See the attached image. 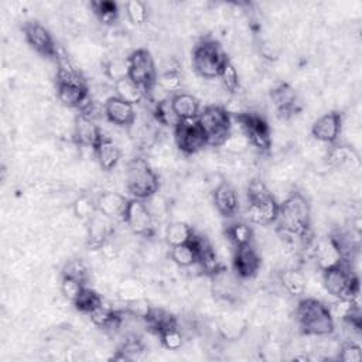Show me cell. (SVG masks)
<instances>
[{
	"instance_id": "603a6c76",
	"label": "cell",
	"mask_w": 362,
	"mask_h": 362,
	"mask_svg": "<svg viewBox=\"0 0 362 362\" xmlns=\"http://www.w3.org/2000/svg\"><path fill=\"white\" fill-rule=\"evenodd\" d=\"M95 157L102 170L110 171L119 164L122 158V150L110 137L105 136L95 148Z\"/></svg>"
},
{
	"instance_id": "1f68e13d",
	"label": "cell",
	"mask_w": 362,
	"mask_h": 362,
	"mask_svg": "<svg viewBox=\"0 0 362 362\" xmlns=\"http://www.w3.org/2000/svg\"><path fill=\"white\" fill-rule=\"evenodd\" d=\"M157 83L164 89L167 90L170 95H175L178 92H181V88H182V83H184V78L181 75L180 71L177 69H167L164 71L160 76H157Z\"/></svg>"
},
{
	"instance_id": "277c9868",
	"label": "cell",
	"mask_w": 362,
	"mask_h": 362,
	"mask_svg": "<svg viewBox=\"0 0 362 362\" xmlns=\"http://www.w3.org/2000/svg\"><path fill=\"white\" fill-rule=\"evenodd\" d=\"M322 284L327 293L338 300L355 301L359 297L358 277L354 274L346 259L322 272Z\"/></svg>"
},
{
	"instance_id": "d6986e66",
	"label": "cell",
	"mask_w": 362,
	"mask_h": 362,
	"mask_svg": "<svg viewBox=\"0 0 362 362\" xmlns=\"http://www.w3.org/2000/svg\"><path fill=\"white\" fill-rule=\"evenodd\" d=\"M214 205L218 212L225 218H232L239 208V199L236 189L226 181H221L212 192Z\"/></svg>"
},
{
	"instance_id": "f546056e",
	"label": "cell",
	"mask_w": 362,
	"mask_h": 362,
	"mask_svg": "<svg viewBox=\"0 0 362 362\" xmlns=\"http://www.w3.org/2000/svg\"><path fill=\"white\" fill-rule=\"evenodd\" d=\"M153 116L157 123H160L163 126L173 127V129L180 123V117L177 116V113L173 107L171 98L153 105Z\"/></svg>"
},
{
	"instance_id": "ac0fdd59",
	"label": "cell",
	"mask_w": 362,
	"mask_h": 362,
	"mask_svg": "<svg viewBox=\"0 0 362 362\" xmlns=\"http://www.w3.org/2000/svg\"><path fill=\"white\" fill-rule=\"evenodd\" d=\"M95 201L99 212L116 221V219H123V215L126 212L130 198L124 197L123 194L115 189H107L100 192Z\"/></svg>"
},
{
	"instance_id": "8fae6325",
	"label": "cell",
	"mask_w": 362,
	"mask_h": 362,
	"mask_svg": "<svg viewBox=\"0 0 362 362\" xmlns=\"http://www.w3.org/2000/svg\"><path fill=\"white\" fill-rule=\"evenodd\" d=\"M25 41L41 55L45 57H55L57 47L54 42V38L47 27H44L38 21H27L23 25Z\"/></svg>"
},
{
	"instance_id": "d590c367",
	"label": "cell",
	"mask_w": 362,
	"mask_h": 362,
	"mask_svg": "<svg viewBox=\"0 0 362 362\" xmlns=\"http://www.w3.org/2000/svg\"><path fill=\"white\" fill-rule=\"evenodd\" d=\"M90 7L99 21L105 24H112L119 16L117 4L113 1H92Z\"/></svg>"
},
{
	"instance_id": "d4e9b609",
	"label": "cell",
	"mask_w": 362,
	"mask_h": 362,
	"mask_svg": "<svg viewBox=\"0 0 362 362\" xmlns=\"http://www.w3.org/2000/svg\"><path fill=\"white\" fill-rule=\"evenodd\" d=\"M113 89H115V96L132 105H137L146 98L144 90L137 83H134L129 76L113 82Z\"/></svg>"
},
{
	"instance_id": "7bdbcfd3",
	"label": "cell",
	"mask_w": 362,
	"mask_h": 362,
	"mask_svg": "<svg viewBox=\"0 0 362 362\" xmlns=\"http://www.w3.org/2000/svg\"><path fill=\"white\" fill-rule=\"evenodd\" d=\"M62 276L72 277V279H76V280H81V281L86 283L88 272H86L85 264L79 259H72V260H68L65 263V266L62 269Z\"/></svg>"
},
{
	"instance_id": "30bf717a",
	"label": "cell",
	"mask_w": 362,
	"mask_h": 362,
	"mask_svg": "<svg viewBox=\"0 0 362 362\" xmlns=\"http://www.w3.org/2000/svg\"><path fill=\"white\" fill-rule=\"evenodd\" d=\"M235 119L247 136L250 146L260 151H267L272 147L270 129L263 117L253 113H235Z\"/></svg>"
},
{
	"instance_id": "7a4b0ae2",
	"label": "cell",
	"mask_w": 362,
	"mask_h": 362,
	"mask_svg": "<svg viewBox=\"0 0 362 362\" xmlns=\"http://www.w3.org/2000/svg\"><path fill=\"white\" fill-rule=\"evenodd\" d=\"M279 226L291 238H304L310 229L311 208L301 192H291L279 205Z\"/></svg>"
},
{
	"instance_id": "74e56055",
	"label": "cell",
	"mask_w": 362,
	"mask_h": 362,
	"mask_svg": "<svg viewBox=\"0 0 362 362\" xmlns=\"http://www.w3.org/2000/svg\"><path fill=\"white\" fill-rule=\"evenodd\" d=\"M245 331V322L240 321L238 317L228 315L221 320L219 322V332L226 339H236Z\"/></svg>"
},
{
	"instance_id": "6da1fadb",
	"label": "cell",
	"mask_w": 362,
	"mask_h": 362,
	"mask_svg": "<svg viewBox=\"0 0 362 362\" xmlns=\"http://www.w3.org/2000/svg\"><path fill=\"white\" fill-rule=\"evenodd\" d=\"M296 320L303 334L327 337L334 332V315L328 305L314 297L303 298L296 308Z\"/></svg>"
},
{
	"instance_id": "60d3db41",
	"label": "cell",
	"mask_w": 362,
	"mask_h": 362,
	"mask_svg": "<svg viewBox=\"0 0 362 362\" xmlns=\"http://www.w3.org/2000/svg\"><path fill=\"white\" fill-rule=\"evenodd\" d=\"M86 287V283L81 281V280H76V279H72V277H66V276H62V280H61V293L64 294L65 298H68L69 301H75L83 291V288Z\"/></svg>"
},
{
	"instance_id": "8d00e7d4",
	"label": "cell",
	"mask_w": 362,
	"mask_h": 362,
	"mask_svg": "<svg viewBox=\"0 0 362 362\" xmlns=\"http://www.w3.org/2000/svg\"><path fill=\"white\" fill-rule=\"evenodd\" d=\"M124 11L129 21L134 25H141L148 18L147 6L140 0H129L124 3Z\"/></svg>"
},
{
	"instance_id": "ab89813d",
	"label": "cell",
	"mask_w": 362,
	"mask_h": 362,
	"mask_svg": "<svg viewBox=\"0 0 362 362\" xmlns=\"http://www.w3.org/2000/svg\"><path fill=\"white\" fill-rule=\"evenodd\" d=\"M72 211L75 214L76 218L79 219H85L88 221L96 211V201H93L92 198L86 197V195H82L79 198H76L72 204Z\"/></svg>"
},
{
	"instance_id": "cb8c5ba5",
	"label": "cell",
	"mask_w": 362,
	"mask_h": 362,
	"mask_svg": "<svg viewBox=\"0 0 362 362\" xmlns=\"http://www.w3.org/2000/svg\"><path fill=\"white\" fill-rule=\"evenodd\" d=\"M171 103L180 120L195 119L201 112L199 100L192 93L178 92L171 96Z\"/></svg>"
},
{
	"instance_id": "836d02e7",
	"label": "cell",
	"mask_w": 362,
	"mask_h": 362,
	"mask_svg": "<svg viewBox=\"0 0 362 362\" xmlns=\"http://www.w3.org/2000/svg\"><path fill=\"white\" fill-rule=\"evenodd\" d=\"M219 79H221V83H222V88L223 90L229 92V93H233L239 89L240 86V79H239V74H238V69L236 66L233 65V62L230 59H228L219 74Z\"/></svg>"
},
{
	"instance_id": "b9f144b4",
	"label": "cell",
	"mask_w": 362,
	"mask_h": 362,
	"mask_svg": "<svg viewBox=\"0 0 362 362\" xmlns=\"http://www.w3.org/2000/svg\"><path fill=\"white\" fill-rule=\"evenodd\" d=\"M105 74L109 79H112L113 82L123 79L126 76H129V64H127V58L126 59H112L107 62L106 68H105Z\"/></svg>"
},
{
	"instance_id": "3957f363",
	"label": "cell",
	"mask_w": 362,
	"mask_h": 362,
	"mask_svg": "<svg viewBox=\"0 0 362 362\" xmlns=\"http://www.w3.org/2000/svg\"><path fill=\"white\" fill-rule=\"evenodd\" d=\"M124 184L133 198L148 199L158 192L160 181L158 175L146 158H132L126 165Z\"/></svg>"
},
{
	"instance_id": "ba28073f",
	"label": "cell",
	"mask_w": 362,
	"mask_h": 362,
	"mask_svg": "<svg viewBox=\"0 0 362 362\" xmlns=\"http://www.w3.org/2000/svg\"><path fill=\"white\" fill-rule=\"evenodd\" d=\"M122 221L134 235L150 238L154 233L156 218L147 208L146 202L141 199L130 198Z\"/></svg>"
},
{
	"instance_id": "9c48e42d",
	"label": "cell",
	"mask_w": 362,
	"mask_h": 362,
	"mask_svg": "<svg viewBox=\"0 0 362 362\" xmlns=\"http://www.w3.org/2000/svg\"><path fill=\"white\" fill-rule=\"evenodd\" d=\"M174 139L177 147L184 154H195L208 146L206 136L201 129L197 117L180 120V123L174 127Z\"/></svg>"
},
{
	"instance_id": "52a82bcc",
	"label": "cell",
	"mask_w": 362,
	"mask_h": 362,
	"mask_svg": "<svg viewBox=\"0 0 362 362\" xmlns=\"http://www.w3.org/2000/svg\"><path fill=\"white\" fill-rule=\"evenodd\" d=\"M129 78L137 83L144 93L157 82L154 59L148 49L137 48L127 57Z\"/></svg>"
},
{
	"instance_id": "5b68a950",
	"label": "cell",
	"mask_w": 362,
	"mask_h": 362,
	"mask_svg": "<svg viewBox=\"0 0 362 362\" xmlns=\"http://www.w3.org/2000/svg\"><path fill=\"white\" fill-rule=\"evenodd\" d=\"M229 57L215 40H202L194 47L192 68L204 79H216Z\"/></svg>"
},
{
	"instance_id": "44dd1931",
	"label": "cell",
	"mask_w": 362,
	"mask_h": 362,
	"mask_svg": "<svg viewBox=\"0 0 362 362\" xmlns=\"http://www.w3.org/2000/svg\"><path fill=\"white\" fill-rule=\"evenodd\" d=\"M270 99L276 106V109L279 110V113L284 116H290L297 110L296 92L291 88V85H288L287 82L276 83L270 90Z\"/></svg>"
},
{
	"instance_id": "9a60e30c",
	"label": "cell",
	"mask_w": 362,
	"mask_h": 362,
	"mask_svg": "<svg viewBox=\"0 0 362 362\" xmlns=\"http://www.w3.org/2000/svg\"><path fill=\"white\" fill-rule=\"evenodd\" d=\"M105 116L109 123L120 127H129L137 117L134 105L122 100L117 96H109L105 102Z\"/></svg>"
},
{
	"instance_id": "484cf974",
	"label": "cell",
	"mask_w": 362,
	"mask_h": 362,
	"mask_svg": "<svg viewBox=\"0 0 362 362\" xmlns=\"http://www.w3.org/2000/svg\"><path fill=\"white\" fill-rule=\"evenodd\" d=\"M194 229L184 221H173L167 225L165 228V242L167 245L171 246H177V245H182V243H188L192 240L194 238Z\"/></svg>"
},
{
	"instance_id": "e0dca14e",
	"label": "cell",
	"mask_w": 362,
	"mask_h": 362,
	"mask_svg": "<svg viewBox=\"0 0 362 362\" xmlns=\"http://www.w3.org/2000/svg\"><path fill=\"white\" fill-rule=\"evenodd\" d=\"M115 221L105 214L96 211L88 219V242L93 249H99L102 243L115 232Z\"/></svg>"
},
{
	"instance_id": "8992f818",
	"label": "cell",
	"mask_w": 362,
	"mask_h": 362,
	"mask_svg": "<svg viewBox=\"0 0 362 362\" xmlns=\"http://www.w3.org/2000/svg\"><path fill=\"white\" fill-rule=\"evenodd\" d=\"M197 120L206 136V144L219 147L232 130V115L223 106L211 105L204 107Z\"/></svg>"
},
{
	"instance_id": "d6a6232c",
	"label": "cell",
	"mask_w": 362,
	"mask_h": 362,
	"mask_svg": "<svg viewBox=\"0 0 362 362\" xmlns=\"http://www.w3.org/2000/svg\"><path fill=\"white\" fill-rule=\"evenodd\" d=\"M144 293L146 290L143 283H140L136 279H126L122 283H119V287H117V294L124 303L136 298H141L144 297Z\"/></svg>"
},
{
	"instance_id": "e575fe53",
	"label": "cell",
	"mask_w": 362,
	"mask_h": 362,
	"mask_svg": "<svg viewBox=\"0 0 362 362\" xmlns=\"http://www.w3.org/2000/svg\"><path fill=\"white\" fill-rule=\"evenodd\" d=\"M103 301L102 296L98 294L95 290L89 288L88 286L83 288L82 294L74 301L76 310H79L83 314H89L92 313L98 305H100V303Z\"/></svg>"
},
{
	"instance_id": "2e32d148",
	"label": "cell",
	"mask_w": 362,
	"mask_h": 362,
	"mask_svg": "<svg viewBox=\"0 0 362 362\" xmlns=\"http://www.w3.org/2000/svg\"><path fill=\"white\" fill-rule=\"evenodd\" d=\"M103 137L105 136L102 133V129L96 124L95 120L83 116L82 113H79L75 117L74 139L79 146L93 148V151H95V148L103 140Z\"/></svg>"
},
{
	"instance_id": "f1b7e54d",
	"label": "cell",
	"mask_w": 362,
	"mask_h": 362,
	"mask_svg": "<svg viewBox=\"0 0 362 362\" xmlns=\"http://www.w3.org/2000/svg\"><path fill=\"white\" fill-rule=\"evenodd\" d=\"M280 281L286 288V291L290 293L291 296H301L307 287L305 276L297 269H290L283 272Z\"/></svg>"
},
{
	"instance_id": "ffe728a7",
	"label": "cell",
	"mask_w": 362,
	"mask_h": 362,
	"mask_svg": "<svg viewBox=\"0 0 362 362\" xmlns=\"http://www.w3.org/2000/svg\"><path fill=\"white\" fill-rule=\"evenodd\" d=\"M318 267L324 272L332 266L339 264L344 260L342 252L338 247V245L335 243V240L331 238H325L321 239L315 243L314 246V252H313Z\"/></svg>"
},
{
	"instance_id": "5bb4252c",
	"label": "cell",
	"mask_w": 362,
	"mask_h": 362,
	"mask_svg": "<svg viewBox=\"0 0 362 362\" xmlns=\"http://www.w3.org/2000/svg\"><path fill=\"white\" fill-rule=\"evenodd\" d=\"M342 129V116L339 112H329L320 116L311 126V134L321 143H334L338 140Z\"/></svg>"
},
{
	"instance_id": "4fadbf2b",
	"label": "cell",
	"mask_w": 362,
	"mask_h": 362,
	"mask_svg": "<svg viewBox=\"0 0 362 362\" xmlns=\"http://www.w3.org/2000/svg\"><path fill=\"white\" fill-rule=\"evenodd\" d=\"M260 255L253 247V245H246L240 247H235L232 266L233 272L240 279H252L257 274L260 269Z\"/></svg>"
},
{
	"instance_id": "ee69618b",
	"label": "cell",
	"mask_w": 362,
	"mask_h": 362,
	"mask_svg": "<svg viewBox=\"0 0 362 362\" xmlns=\"http://www.w3.org/2000/svg\"><path fill=\"white\" fill-rule=\"evenodd\" d=\"M338 359H341L344 362H359L362 359L361 346L354 342H348V344L342 345V348L339 349V354H338Z\"/></svg>"
},
{
	"instance_id": "f35d334b",
	"label": "cell",
	"mask_w": 362,
	"mask_h": 362,
	"mask_svg": "<svg viewBox=\"0 0 362 362\" xmlns=\"http://www.w3.org/2000/svg\"><path fill=\"white\" fill-rule=\"evenodd\" d=\"M158 335H160L161 345L168 351H178L184 344V337L178 329V325L168 327L163 329Z\"/></svg>"
},
{
	"instance_id": "83f0119b",
	"label": "cell",
	"mask_w": 362,
	"mask_h": 362,
	"mask_svg": "<svg viewBox=\"0 0 362 362\" xmlns=\"http://www.w3.org/2000/svg\"><path fill=\"white\" fill-rule=\"evenodd\" d=\"M170 257L178 267H191L197 264V250L194 246V242L171 246L170 249Z\"/></svg>"
},
{
	"instance_id": "7c38bea8",
	"label": "cell",
	"mask_w": 362,
	"mask_h": 362,
	"mask_svg": "<svg viewBox=\"0 0 362 362\" xmlns=\"http://www.w3.org/2000/svg\"><path fill=\"white\" fill-rule=\"evenodd\" d=\"M279 205L272 192L259 199L247 201V219L260 226L273 223L279 216Z\"/></svg>"
},
{
	"instance_id": "4316f807",
	"label": "cell",
	"mask_w": 362,
	"mask_h": 362,
	"mask_svg": "<svg viewBox=\"0 0 362 362\" xmlns=\"http://www.w3.org/2000/svg\"><path fill=\"white\" fill-rule=\"evenodd\" d=\"M253 229L245 222H233L226 229V238L233 247L250 245L253 242Z\"/></svg>"
},
{
	"instance_id": "7402d4cb",
	"label": "cell",
	"mask_w": 362,
	"mask_h": 362,
	"mask_svg": "<svg viewBox=\"0 0 362 362\" xmlns=\"http://www.w3.org/2000/svg\"><path fill=\"white\" fill-rule=\"evenodd\" d=\"M211 281H212L211 283L212 291L219 300L230 301L235 298L236 291H238V284H236L238 281L228 272V269L225 266L219 267L215 273L211 274Z\"/></svg>"
},
{
	"instance_id": "4dcf8cb0",
	"label": "cell",
	"mask_w": 362,
	"mask_h": 362,
	"mask_svg": "<svg viewBox=\"0 0 362 362\" xmlns=\"http://www.w3.org/2000/svg\"><path fill=\"white\" fill-rule=\"evenodd\" d=\"M240 129V127H239ZM250 146L247 136L243 133V130L240 129L239 132H233L230 130V133L228 134V137L223 140V143L219 146L222 147L228 154H242L247 150V147Z\"/></svg>"
}]
</instances>
